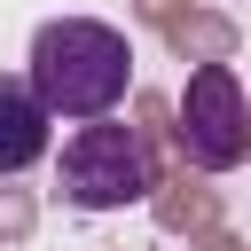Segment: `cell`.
Here are the masks:
<instances>
[{
  "label": "cell",
  "mask_w": 251,
  "mask_h": 251,
  "mask_svg": "<svg viewBox=\"0 0 251 251\" xmlns=\"http://www.w3.org/2000/svg\"><path fill=\"white\" fill-rule=\"evenodd\" d=\"M157 39L173 47V63H235L243 24H235L227 8H196V0H180V16H173Z\"/></svg>",
  "instance_id": "8992f818"
},
{
  "label": "cell",
  "mask_w": 251,
  "mask_h": 251,
  "mask_svg": "<svg viewBox=\"0 0 251 251\" xmlns=\"http://www.w3.org/2000/svg\"><path fill=\"white\" fill-rule=\"evenodd\" d=\"M24 63H31L24 78L47 102V118H71V126L118 110L126 86H133V39L118 24H102V16H47L31 31Z\"/></svg>",
  "instance_id": "6da1fadb"
},
{
  "label": "cell",
  "mask_w": 251,
  "mask_h": 251,
  "mask_svg": "<svg viewBox=\"0 0 251 251\" xmlns=\"http://www.w3.org/2000/svg\"><path fill=\"white\" fill-rule=\"evenodd\" d=\"M39 235V196L24 188V173H0V243H31Z\"/></svg>",
  "instance_id": "52a82bcc"
},
{
  "label": "cell",
  "mask_w": 251,
  "mask_h": 251,
  "mask_svg": "<svg viewBox=\"0 0 251 251\" xmlns=\"http://www.w3.org/2000/svg\"><path fill=\"white\" fill-rule=\"evenodd\" d=\"M133 126H141V141L173 165V94H157V86H141L133 94Z\"/></svg>",
  "instance_id": "ba28073f"
},
{
  "label": "cell",
  "mask_w": 251,
  "mask_h": 251,
  "mask_svg": "<svg viewBox=\"0 0 251 251\" xmlns=\"http://www.w3.org/2000/svg\"><path fill=\"white\" fill-rule=\"evenodd\" d=\"M165 173V157L141 141V126H126L118 110L78 118V133L55 149V188L71 212H126L149 196V180Z\"/></svg>",
  "instance_id": "7a4b0ae2"
},
{
  "label": "cell",
  "mask_w": 251,
  "mask_h": 251,
  "mask_svg": "<svg viewBox=\"0 0 251 251\" xmlns=\"http://www.w3.org/2000/svg\"><path fill=\"white\" fill-rule=\"evenodd\" d=\"M173 157L212 180L251 165V94L235 63H188V86L173 94Z\"/></svg>",
  "instance_id": "3957f363"
},
{
  "label": "cell",
  "mask_w": 251,
  "mask_h": 251,
  "mask_svg": "<svg viewBox=\"0 0 251 251\" xmlns=\"http://www.w3.org/2000/svg\"><path fill=\"white\" fill-rule=\"evenodd\" d=\"M149 220L165 227V235H196V227H212V220H227V196L212 188V173H196V165H165L157 180H149Z\"/></svg>",
  "instance_id": "277c9868"
},
{
  "label": "cell",
  "mask_w": 251,
  "mask_h": 251,
  "mask_svg": "<svg viewBox=\"0 0 251 251\" xmlns=\"http://www.w3.org/2000/svg\"><path fill=\"white\" fill-rule=\"evenodd\" d=\"M126 16H133L141 31H165V24L180 16V0H126Z\"/></svg>",
  "instance_id": "9c48e42d"
},
{
  "label": "cell",
  "mask_w": 251,
  "mask_h": 251,
  "mask_svg": "<svg viewBox=\"0 0 251 251\" xmlns=\"http://www.w3.org/2000/svg\"><path fill=\"white\" fill-rule=\"evenodd\" d=\"M188 251H251V243H243L227 220H212V227H196V235H188Z\"/></svg>",
  "instance_id": "30bf717a"
},
{
  "label": "cell",
  "mask_w": 251,
  "mask_h": 251,
  "mask_svg": "<svg viewBox=\"0 0 251 251\" xmlns=\"http://www.w3.org/2000/svg\"><path fill=\"white\" fill-rule=\"evenodd\" d=\"M47 102L31 94V78H8L0 71V173H31L55 141H47Z\"/></svg>",
  "instance_id": "5b68a950"
}]
</instances>
